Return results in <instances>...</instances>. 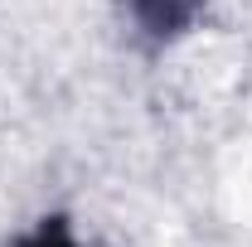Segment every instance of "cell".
<instances>
[{
    "instance_id": "obj_2",
    "label": "cell",
    "mask_w": 252,
    "mask_h": 247,
    "mask_svg": "<svg viewBox=\"0 0 252 247\" xmlns=\"http://www.w3.org/2000/svg\"><path fill=\"white\" fill-rule=\"evenodd\" d=\"M15 247H83V243L73 238V223H68L63 214H44L30 233L15 238Z\"/></svg>"
},
{
    "instance_id": "obj_1",
    "label": "cell",
    "mask_w": 252,
    "mask_h": 247,
    "mask_svg": "<svg viewBox=\"0 0 252 247\" xmlns=\"http://www.w3.org/2000/svg\"><path fill=\"white\" fill-rule=\"evenodd\" d=\"M131 25L146 34L151 44H175L194 30L199 20V0H126Z\"/></svg>"
}]
</instances>
